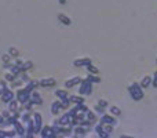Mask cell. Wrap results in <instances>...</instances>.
Masks as SVG:
<instances>
[{
	"instance_id": "15",
	"label": "cell",
	"mask_w": 157,
	"mask_h": 138,
	"mask_svg": "<svg viewBox=\"0 0 157 138\" xmlns=\"http://www.w3.org/2000/svg\"><path fill=\"white\" fill-rule=\"evenodd\" d=\"M95 133H97L98 137H101V138H107L109 137V134H106L105 130H103V124H102V123H98V124L95 126Z\"/></svg>"
},
{
	"instance_id": "38",
	"label": "cell",
	"mask_w": 157,
	"mask_h": 138,
	"mask_svg": "<svg viewBox=\"0 0 157 138\" xmlns=\"http://www.w3.org/2000/svg\"><path fill=\"white\" fill-rule=\"evenodd\" d=\"M10 57H11V55H10V54H4V55L1 57V59H3V62H4V64H8V62H10Z\"/></svg>"
},
{
	"instance_id": "27",
	"label": "cell",
	"mask_w": 157,
	"mask_h": 138,
	"mask_svg": "<svg viewBox=\"0 0 157 138\" xmlns=\"http://www.w3.org/2000/svg\"><path fill=\"white\" fill-rule=\"evenodd\" d=\"M109 111H110V115H113V116H120L121 115V111L117 107H110Z\"/></svg>"
},
{
	"instance_id": "8",
	"label": "cell",
	"mask_w": 157,
	"mask_h": 138,
	"mask_svg": "<svg viewBox=\"0 0 157 138\" xmlns=\"http://www.w3.org/2000/svg\"><path fill=\"white\" fill-rule=\"evenodd\" d=\"M33 135H35V122H33V119H29L28 123H26V135L25 137L32 138Z\"/></svg>"
},
{
	"instance_id": "45",
	"label": "cell",
	"mask_w": 157,
	"mask_h": 138,
	"mask_svg": "<svg viewBox=\"0 0 157 138\" xmlns=\"http://www.w3.org/2000/svg\"><path fill=\"white\" fill-rule=\"evenodd\" d=\"M15 64H17V65H21V64H22V61H21V59H15Z\"/></svg>"
},
{
	"instance_id": "26",
	"label": "cell",
	"mask_w": 157,
	"mask_h": 138,
	"mask_svg": "<svg viewBox=\"0 0 157 138\" xmlns=\"http://www.w3.org/2000/svg\"><path fill=\"white\" fill-rule=\"evenodd\" d=\"M55 95H57L59 100H62V98H66V97H69V95H68V93H66L65 90H57V91H55Z\"/></svg>"
},
{
	"instance_id": "20",
	"label": "cell",
	"mask_w": 157,
	"mask_h": 138,
	"mask_svg": "<svg viewBox=\"0 0 157 138\" xmlns=\"http://www.w3.org/2000/svg\"><path fill=\"white\" fill-rule=\"evenodd\" d=\"M152 80H153V77H150V76H145L143 79H142V82H141V87L142 88L149 87V86L152 84Z\"/></svg>"
},
{
	"instance_id": "21",
	"label": "cell",
	"mask_w": 157,
	"mask_h": 138,
	"mask_svg": "<svg viewBox=\"0 0 157 138\" xmlns=\"http://www.w3.org/2000/svg\"><path fill=\"white\" fill-rule=\"evenodd\" d=\"M32 66H33L32 61H26V62H22L21 65H19V68H21V72H26V70H28V69H31Z\"/></svg>"
},
{
	"instance_id": "10",
	"label": "cell",
	"mask_w": 157,
	"mask_h": 138,
	"mask_svg": "<svg viewBox=\"0 0 157 138\" xmlns=\"http://www.w3.org/2000/svg\"><path fill=\"white\" fill-rule=\"evenodd\" d=\"M14 130L17 131V135H19V137H25L26 135V130L24 128V126L21 124V122H18V120H15V123L13 124Z\"/></svg>"
},
{
	"instance_id": "12",
	"label": "cell",
	"mask_w": 157,
	"mask_h": 138,
	"mask_svg": "<svg viewBox=\"0 0 157 138\" xmlns=\"http://www.w3.org/2000/svg\"><path fill=\"white\" fill-rule=\"evenodd\" d=\"M70 119H72V118H70L69 113H65L63 116H61L59 119L54 120V122H55V123H58L59 126H69L70 124Z\"/></svg>"
},
{
	"instance_id": "16",
	"label": "cell",
	"mask_w": 157,
	"mask_h": 138,
	"mask_svg": "<svg viewBox=\"0 0 157 138\" xmlns=\"http://www.w3.org/2000/svg\"><path fill=\"white\" fill-rule=\"evenodd\" d=\"M58 21H59L61 24H63V25H66V26L72 25V19H70L68 15H65V14H58Z\"/></svg>"
},
{
	"instance_id": "5",
	"label": "cell",
	"mask_w": 157,
	"mask_h": 138,
	"mask_svg": "<svg viewBox=\"0 0 157 138\" xmlns=\"http://www.w3.org/2000/svg\"><path fill=\"white\" fill-rule=\"evenodd\" d=\"M33 122H35V134H39L43 127V119L40 113H33Z\"/></svg>"
},
{
	"instance_id": "34",
	"label": "cell",
	"mask_w": 157,
	"mask_h": 138,
	"mask_svg": "<svg viewBox=\"0 0 157 138\" xmlns=\"http://www.w3.org/2000/svg\"><path fill=\"white\" fill-rule=\"evenodd\" d=\"M79 112H80V111H79V108H77V105H76V107H75V108H72V109H70V111H69L68 113L70 115V118H73V116H76V115H77Z\"/></svg>"
},
{
	"instance_id": "23",
	"label": "cell",
	"mask_w": 157,
	"mask_h": 138,
	"mask_svg": "<svg viewBox=\"0 0 157 138\" xmlns=\"http://www.w3.org/2000/svg\"><path fill=\"white\" fill-rule=\"evenodd\" d=\"M86 68H87V70L90 72V73H92V75H98V73H99V69L97 68V66H94V65H92V62L88 64Z\"/></svg>"
},
{
	"instance_id": "14",
	"label": "cell",
	"mask_w": 157,
	"mask_h": 138,
	"mask_svg": "<svg viewBox=\"0 0 157 138\" xmlns=\"http://www.w3.org/2000/svg\"><path fill=\"white\" fill-rule=\"evenodd\" d=\"M37 86H40L39 82H36V80H29V82H26V86L24 87V90H25L26 93H32L35 88H37Z\"/></svg>"
},
{
	"instance_id": "4",
	"label": "cell",
	"mask_w": 157,
	"mask_h": 138,
	"mask_svg": "<svg viewBox=\"0 0 157 138\" xmlns=\"http://www.w3.org/2000/svg\"><path fill=\"white\" fill-rule=\"evenodd\" d=\"M0 97H1V101H3V102L8 104V102L14 98V93L11 90H8L7 86H4V87H1V95H0Z\"/></svg>"
},
{
	"instance_id": "1",
	"label": "cell",
	"mask_w": 157,
	"mask_h": 138,
	"mask_svg": "<svg viewBox=\"0 0 157 138\" xmlns=\"http://www.w3.org/2000/svg\"><path fill=\"white\" fill-rule=\"evenodd\" d=\"M128 93L134 101H141L143 98V91L139 83H132L131 86H128Z\"/></svg>"
},
{
	"instance_id": "35",
	"label": "cell",
	"mask_w": 157,
	"mask_h": 138,
	"mask_svg": "<svg viewBox=\"0 0 157 138\" xmlns=\"http://www.w3.org/2000/svg\"><path fill=\"white\" fill-rule=\"evenodd\" d=\"M4 133H6V138L15 137V135H17V131H15V130H10V131H4Z\"/></svg>"
},
{
	"instance_id": "31",
	"label": "cell",
	"mask_w": 157,
	"mask_h": 138,
	"mask_svg": "<svg viewBox=\"0 0 157 138\" xmlns=\"http://www.w3.org/2000/svg\"><path fill=\"white\" fill-rule=\"evenodd\" d=\"M94 109H95V112H97V113H99L101 116H102V115L105 113V109H106V108H102V107H101V105H98V104H97Z\"/></svg>"
},
{
	"instance_id": "49",
	"label": "cell",
	"mask_w": 157,
	"mask_h": 138,
	"mask_svg": "<svg viewBox=\"0 0 157 138\" xmlns=\"http://www.w3.org/2000/svg\"><path fill=\"white\" fill-rule=\"evenodd\" d=\"M156 62H157V59H156Z\"/></svg>"
},
{
	"instance_id": "28",
	"label": "cell",
	"mask_w": 157,
	"mask_h": 138,
	"mask_svg": "<svg viewBox=\"0 0 157 138\" xmlns=\"http://www.w3.org/2000/svg\"><path fill=\"white\" fill-rule=\"evenodd\" d=\"M15 120H18V119H17V118H15V116H14V115H11V116H10V118H7V119L4 120V124L13 126L14 123H15Z\"/></svg>"
},
{
	"instance_id": "17",
	"label": "cell",
	"mask_w": 157,
	"mask_h": 138,
	"mask_svg": "<svg viewBox=\"0 0 157 138\" xmlns=\"http://www.w3.org/2000/svg\"><path fill=\"white\" fill-rule=\"evenodd\" d=\"M59 109H62V107H61V100L52 102V105H51V113L52 115H57L59 112Z\"/></svg>"
},
{
	"instance_id": "42",
	"label": "cell",
	"mask_w": 157,
	"mask_h": 138,
	"mask_svg": "<svg viewBox=\"0 0 157 138\" xmlns=\"http://www.w3.org/2000/svg\"><path fill=\"white\" fill-rule=\"evenodd\" d=\"M152 86L154 88H157V77H153V80H152Z\"/></svg>"
},
{
	"instance_id": "9",
	"label": "cell",
	"mask_w": 157,
	"mask_h": 138,
	"mask_svg": "<svg viewBox=\"0 0 157 138\" xmlns=\"http://www.w3.org/2000/svg\"><path fill=\"white\" fill-rule=\"evenodd\" d=\"M39 84H40L41 87L47 88V87H54V86L57 84V82H55V79H52V77H46V79H41V80L39 82Z\"/></svg>"
},
{
	"instance_id": "11",
	"label": "cell",
	"mask_w": 157,
	"mask_h": 138,
	"mask_svg": "<svg viewBox=\"0 0 157 138\" xmlns=\"http://www.w3.org/2000/svg\"><path fill=\"white\" fill-rule=\"evenodd\" d=\"M82 80H83V79L80 77V76H75V77H72V79H69V80H66V82H65V87H66V88L75 87V86H77V84H80Z\"/></svg>"
},
{
	"instance_id": "2",
	"label": "cell",
	"mask_w": 157,
	"mask_h": 138,
	"mask_svg": "<svg viewBox=\"0 0 157 138\" xmlns=\"http://www.w3.org/2000/svg\"><path fill=\"white\" fill-rule=\"evenodd\" d=\"M92 93V83L84 79L80 82V88H79V94L80 95H90Z\"/></svg>"
},
{
	"instance_id": "32",
	"label": "cell",
	"mask_w": 157,
	"mask_h": 138,
	"mask_svg": "<svg viewBox=\"0 0 157 138\" xmlns=\"http://www.w3.org/2000/svg\"><path fill=\"white\" fill-rule=\"evenodd\" d=\"M32 119L31 115H29V112L24 113V115H21V122H24V123H28V120Z\"/></svg>"
},
{
	"instance_id": "43",
	"label": "cell",
	"mask_w": 157,
	"mask_h": 138,
	"mask_svg": "<svg viewBox=\"0 0 157 138\" xmlns=\"http://www.w3.org/2000/svg\"><path fill=\"white\" fill-rule=\"evenodd\" d=\"M0 138H6V133L3 130H0Z\"/></svg>"
},
{
	"instance_id": "29",
	"label": "cell",
	"mask_w": 157,
	"mask_h": 138,
	"mask_svg": "<svg viewBox=\"0 0 157 138\" xmlns=\"http://www.w3.org/2000/svg\"><path fill=\"white\" fill-rule=\"evenodd\" d=\"M15 79H17V76L14 75V73H11V72L4 75V80H6V82H14Z\"/></svg>"
},
{
	"instance_id": "36",
	"label": "cell",
	"mask_w": 157,
	"mask_h": 138,
	"mask_svg": "<svg viewBox=\"0 0 157 138\" xmlns=\"http://www.w3.org/2000/svg\"><path fill=\"white\" fill-rule=\"evenodd\" d=\"M98 105H101L102 108H107V107H109V104H107L106 100H99V101H98Z\"/></svg>"
},
{
	"instance_id": "25",
	"label": "cell",
	"mask_w": 157,
	"mask_h": 138,
	"mask_svg": "<svg viewBox=\"0 0 157 138\" xmlns=\"http://www.w3.org/2000/svg\"><path fill=\"white\" fill-rule=\"evenodd\" d=\"M87 80H90L91 83H99L101 82V77H98V75H92V73H90V75L86 77Z\"/></svg>"
},
{
	"instance_id": "18",
	"label": "cell",
	"mask_w": 157,
	"mask_h": 138,
	"mask_svg": "<svg viewBox=\"0 0 157 138\" xmlns=\"http://www.w3.org/2000/svg\"><path fill=\"white\" fill-rule=\"evenodd\" d=\"M18 100H11L10 102H8V111L13 113V112H15V111H18Z\"/></svg>"
},
{
	"instance_id": "40",
	"label": "cell",
	"mask_w": 157,
	"mask_h": 138,
	"mask_svg": "<svg viewBox=\"0 0 157 138\" xmlns=\"http://www.w3.org/2000/svg\"><path fill=\"white\" fill-rule=\"evenodd\" d=\"M10 55H11V57H15V58H17V57H18V51L15 50V49H10Z\"/></svg>"
},
{
	"instance_id": "24",
	"label": "cell",
	"mask_w": 157,
	"mask_h": 138,
	"mask_svg": "<svg viewBox=\"0 0 157 138\" xmlns=\"http://www.w3.org/2000/svg\"><path fill=\"white\" fill-rule=\"evenodd\" d=\"M70 98L69 97H66V98H62L61 100V107H62V109H68L69 108V105H70Z\"/></svg>"
},
{
	"instance_id": "48",
	"label": "cell",
	"mask_w": 157,
	"mask_h": 138,
	"mask_svg": "<svg viewBox=\"0 0 157 138\" xmlns=\"http://www.w3.org/2000/svg\"><path fill=\"white\" fill-rule=\"evenodd\" d=\"M0 95H1V87H0Z\"/></svg>"
},
{
	"instance_id": "3",
	"label": "cell",
	"mask_w": 157,
	"mask_h": 138,
	"mask_svg": "<svg viewBox=\"0 0 157 138\" xmlns=\"http://www.w3.org/2000/svg\"><path fill=\"white\" fill-rule=\"evenodd\" d=\"M17 100L21 105H25L28 101H31V93H26L24 88L17 90Z\"/></svg>"
},
{
	"instance_id": "33",
	"label": "cell",
	"mask_w": 157,
	"mask_h": 138,
	"mask_svg": "<svg viewBox=\"0 0 157 138\" xmlns=\"http://www.w3.org/2000/svg\"><path fill=\"white\" fill-rule=\"evenodd\" d=\"M103 130H105V133H106V134H109V135H110V133L113 131V126H112V124H103Z\"/></svg>"
},
{
	"instance_id": "46",
	"label": "cell",
	"mask_w": 157,
	"mask_h": 138,
	"mask_svg": "<svg viewBox=\"0 0 157 138\" xmlns=\"http://www.w3.org/2000/svg\"><path fill=\"white\" fill-rule=\"evenodd\" d=\"M58 1H59V4H65L66 3V0H58Z\"/></svg>"
},
{
	"instance_id": "41",
	"label": "cell",
	"mask_w": 157,
	"mask_h": 138,
	"mask_svg": "<svg viewBox=\"0 0 157 138\" xmlns=\"http://www.w3.org/2000/svg\"><path fill=\"white\" fill-rule=\"evenodd\" d=\"M22 83V80H14L13 82V88H15V87H18L19 84Z\"/></svg>"
},
{
	"instance_id": "44",
	"label": "cell",
	"mask_w": 157,
	"mask_h": 138,
	"mask_svg": "<svg viewBox=\"0 0 157 138\" xmlns=\"http://www.w3.org/2000/svg\"><path fill=\"white\" fill-rule=\"evenodd\" d=\"M4 120H6V119H4V118H3V116L0 115V126H1V124H4Z\"/></svg>"
},
{
	"instance_id": "19",
	"label": "cell",
	"mask_w": 157,
	"mask_h": 138,
	"mask_svg": "<svg viewBox=\"0 0 157 138\" xmlns=\"http://www.w3.org/2000/svg\"><path fill=\"white\" fill-rule=\"evenodd\" d=\"M73 133H75L76 135H86V133H87V127H83V126H76L75 128H73Z\"/></svg>"
},
{
	"instance_id": "22",
	"label": "cell",
	"mask_w": 157,
	"mask_h": 138,
	"mask_svg": "<svg viewBox=\"0 0 157 138\" xmlns=\"http://www.w3.org/2000/svg\"><path fill=\"white\" fill-rule=\"evenodd\" d=\"M69 98L73 104H83L84 102V98H83L82 95H70Z\"/></svg>"
},
{
	"instance_id": "39",
	"label": "cell",
	"mask_w": 157,
	"mask_h": 138,
	"mask_svg": "<svg viewBox=\"0 0 157 138\" xmlns=\"http://www.w3.org/2000/svg\"><path fill=\"white\" fill-rule=\"evenodd\" d=\"M1 116H3L4 119H7V118L11 116V112H10V111H3V112H1Z\"/></svg>"
},
{
	"instance_id": "37",
	"label": "cell",
	"mask_w": 157,
	"mask_h": 138,
	"mask_svg": "<svg viewBox=\"0 0 157 138\" xmlns=\"http://www.w3.org/2000/svg\"><path fill=\"white\" fill-rule=\"evenodd\" d=\"M21 80L22 82H29V76L26 75L25 72H21Z\"/></svg>"
},
{
	"instance_id": "30",
	"label": "cell",
	"mask_w": 157,
	"mask_h": 138,
	"mask_svg": "<svg viewBox=\"0 0 157 138\" xmlns=\"http://www.w3.org/2000/svg\"><path fill=\"white\" fill-rule=\"evenodd\" d=\"M86 119L91 120V122H95V113H94V112H91V111L88 109L87 113H86Z\"/></svg>"
},
{
	"instance_id": "7",
	"label": "cell",
	"mask_w": 157,
	"mask_h": 138,
	"mask_svg": "<svg viewBox=\"0 0 157 138\" xmlns=\"http://www.w3.org/2000/svg\"><path fill=\"white\" fill-rule=\"evenodd\" d=\"M99 123H102V124H112L114 126L117 122H116V119H114L113 115H107V113H103L102 116H101V120Z\"/></svg>"
},
{
	"instance_id": "13",
	"label": "cell",
	"mask_w": 157,
	"mask_h": 138,
	"mask_svg": "<svg viewBox=\"0 0 157 138\" xmlns=\"http://www.w3.org/2000/svg\"><path fill=\"white\" fill-rule=\"evenodd\" d=\"M88 64H91V59H90V58H80V59H75V61H73V66L82 68V66H87Z\"/></svg>"
},
{
	"instance_id": "6",
	"label": "cell",
	"mask_w": 157,
	"mask_h": 138,
	"mask_svg": "<svg viewBox=\"0 0 157 138\" xmlns=\"http://www.w3.org/2000/svg\"><path fill=\"white\" fill-rule=\"evenodd\" d=\"M40 137L43 138H55L57 135L52 133V128H51V126H44V127H41V130H40Z\"/></svg>"
},
{
	"instance_id": "47",
	"label": "cell",
	"mask_w": 157,
	"mask_h": 138,
	"mask_svg": "<svg viewBox=\"0 0 157 138\" xmlns=\"http://www.w3.org/2000/svg\"><path fill=\"white\" fill-rule=\"evenodd\" d=\"M153 77H157V70L154 72V75H153Z\"/></svg>"
}]
</instances>
